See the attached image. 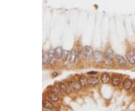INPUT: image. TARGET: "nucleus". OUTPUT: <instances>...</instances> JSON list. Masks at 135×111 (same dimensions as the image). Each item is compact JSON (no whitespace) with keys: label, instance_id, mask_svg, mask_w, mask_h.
Wrapping results in <instances>:
<instances>
[{"label":"nucleus","instance_id":"1","mask_svg":"<svg viewBox=\"0 0 135 111\" xmlns=\"http://www.w3.org/2000/svg\"><path fill=\"white\" fill-rule=\"evenodd\" d=\"M114 59V55H113V51L112 50V49L110 47H108L106 49V50L104 53V63L107 65H110L113 62Z\"/></svg>","mask_w":135,"mask_h":111},{"label":"nucleus","instance_id":"2","mask_svg":"<svg viewBox=\"0 0 135 111\" xmlns=\"http://www.w3.org/2000/svg\"><path fill=\"white\" fill-rule=\"evenodd\" d=\"M83 56L86 59H90L92 56H93V51H92V49L89 46H86V47H83Z\"/></svg>","mask_w":135,"mask_h":111},{"label":"nucleus","instance_id":"3","mask_svg":"<svg viewBox=\"0 0 135 111\" xmlns=\"http://www.w3.org/2000/svg\"><path fill=\"white\" fill-rule=\"evenodd\" d=\"M93 58L96 63H101L103 61L104 56L99 50H95L93 52Z\"/></svg>","mask_w":135,"mask_h":111},{"label":"nucleus","instance_id":"4","mask_svg":"<svg viewBox=\"0 0 135 111\" xmlns=\"http://www.w3.org/2000/svg\"><path fill=\"white\" fill-rule=\"evenodd\" d=\"M68 85L70 86L72 89H74L75 91H80L81 87H82V85L80 84V83L78 82H76V81H71L68 83Z\"/></svg>","mask_w":135,"mask_h":111},{"label":"nucleus","instance_id":"5","mask_svg":"<svg viewBox=\"0 0 135 111\" xmlns=\"http://www.w3.org/2000/svg\"><path fill=\"white\" fill-rule=\"evenodd\" d=\"M56 57L55 56V50H50L49 52V63L50 65L56 64Z\"/></svg>","mask_w":135,"mask_h":111},{"label":"nucleus","instance_id":"6","mask_svg":"<svg viewBox=\"0 0 135 111\" xmlns=\"http://www.w3.org/2000/svg\"><path fill=\"white\" fill-rule=\"evenodd\" d=\"M58 89L60 92L62 93H68L69 92V87L64 83H59L58 84Z\"/></svg>","mask_w":135,"mask_h":111},{"label":"nucleus","instance_id":"7","mask_svg":"<svg viewBox=\"0 0 135 111\" xmlns=\"http://www.w3.org/2000/svg\"><path fill=\"white\" fill-rule=\"evenodd\" d=\"M77 58V54H76V51L74 50H71L70 51V54H69V57H68V61L70 64H74L76 61V59Z\"/></svg>","mask_w":135,"mask_h":111},{"label":"nucleus","instance_id":"8","mask_svg":"<svg viewBox=\"0 0 135 111\" xmlns=\"http://www.w3.org/2000/svg\"><path fill=\"white\" fill-rule=\"evenodd\" d=\"M132 85H133V82L129 79H125L122 83V86L126 90H129L132 87Z\"/></svg>","mask_w":135,"mask_h":111},{"label":"nucleus","instance_id":"9","mask_svg":"<svg viewBox=\"0 0 135 111\" xmlns=\"http://www.w3.org/2000/svg\"><path fill=\"white\" fill-rule=\"evenodd\" d=\"M88 82L89 84L92 86H95L99 84V79L98 77H92L88 79Z\"/></svg>","mask_w":135,"mask_h":111},{"label":"nucleus","instance_id":"10","mask_svg":"<svg viewBox=\"0 0 135 111\" xmlns=\"http://www.w3.org/2000/svg\"><path fill=\"white\" fill-rule=\"evenodd\" d=\"M116 60H117V62H118L119 66L124 67L127 65V62H126V60L125 59V58L123 56H120V55H117L116 56Z\"/></svg>","mask_w":135,"mask_h":111},{"label":"nucleus","instance_id":"11","mask_svg":"<svg viewBox=\"0 0 135 111\" xmlns=\"http://www.w3.org/2000/svg\"><path fill=\"white\" fill-rule=\"evenodd\" d=\"M120 81H121L120 77H119L117 75H114L111 79V83L113 86H118L119 85V83H120Z\"/></svg>","mask_w":135,"mask_h":111},{"label":"nucleus","instance_id":"12","mask_svg":"<svg viewBox=\"0 0 135 111\" xmlns=\"http://www.w3.org/2000/svg\"><path fill=\"white\" fill-rule=\"evenodd\" d=\"M63 50L61 47H57L55 49V56L56 59H62V56Z\"/></svg>","mask_w":135,"mask_h":111},{"label":"nucleus","instance_id":"13","mask_svg":"<svg viewBox=\"0 0 135 111\" xmlns=\"http://www.w3.org/2000/svg\"><path fill=\"white\" fill-rule=\"evenodd\" d=\"M126 58H127V60H128V62L130 64L135 65V58L134 56V54H131V53H128L126 54Z\"/></svg>","mask_w":135,"mask_h":111},{"label":"nucleus","instance_id":"14","mask_svg":"<svg viewBox=\"0 0 135 111\" xmlns=\"http://www.w3.org/2000/svg\"><path fill=\"white\" fill-rule=\"evenodd\" d=\"M101 82L103 83H104V84H107L110 82V76L108 75L107 74H103L101 77Z\"/></svg>","mask_w":135,"mask_h":111},{"label":"nucleus","instance_id":"15","mask_svg":"<svg viewBox=\"0 0 135 111\" xmlns=\"http://www.w3.org/2000/svg\"><path fill=\"white\" fill-rule=\"evenodd\" d=\"M43 106L45 109L47 110H52L53 109V105L52 104V103H50L47 100H44L43 101Z\"/></svg>","mask_w":135,"mask_h":111},{"label":"nucleus","instance_id":"16","mask_svg":"<svg viewBox=\"0 0 135 111\" xmlns=\"http://www.w3.org/2000/svg\"><path fill=\"white\" fill-rule=\"evenodd\" d=\"M49 98H50V100L53 101V102H58L59 100V95H56V93H53V92H52V93H50L49 95Z\"/></svg>","mask_w":135,"mask_h":111},{"label":"nucleus","instance_id":"17","mask_svg":"<svg viewBox=\"0 0 135 111\" xmlns=\"http://www.w3.org/2000/svg\"><path fill=\"white\" fill-rule=\"evenodd\" d=\"M79 82L80 83L81 85H82V86H86L87 84H89L88 79L86 77H84V76L80 77V79H79Z\"/></svg>","mask_w":135,"mask_h":111},{"label":"nucleus","instance_id":"18","mask_svg":"<svg viewBox=\"0 0 135 111\" xmlns=\"http://www.w3.org/2000/svg\"><path fill=\"white\" fill-rule=\"evenodd\" d=\"M42 62H43V65H46L47 62H49V52H46L43 54Z\"/></svg>","mask_w":135,"mask_h":111},{"label":"nucleus","instance_id":"19","mask_svg":"<svg viewBox=\"0 0 135 111\" xmlns=\"http://www.w3.org/2000/svg\"><path fill=\"white\" fill-rule=\"evenodd\" d=\"M69 54H70V52H68L67 50H63L62 52V59L64 62L68 59V57H69Z\"/></svg>","mask_w":135,"mask_h":111},{"label":"nucleus","instance_id":"20","mask_svg":"<svg viewBox=\"0 0 135 111\" xmlns=\"http://www.w3.org/2000/svg\"><path fill=\"white\" fill-rule=\"evenodd\" d=\"M81 53H82V50L80 49H77L76 50V54H77V57L78 59L80 58V56H81Z\"/></svg>","mask_w":135,"mask_h":111},{"label":"nucleus","instance_id":"21","mask_svg":"<svg viewBox=\"0 0 135 111\" xmlns=\"http://www.w3.org/2000/svg\"><path fill=\"white\" fill-rule=\"evenodd\" d=\"M97 74V72L95 71H90V72H88V74Z\"/></svg>","mask_w":135,"mask_h":111},{"label":"nucleus","instance_id":"22","mask_svg":"<svg viewBox=\"0 0 135 111\" xmlns=\"http://www.w3.org/2000/svg\"><path fill=\"white\" fill-rule=\"evenodd\" d=\"M133 54H134V56H135V48L134 49V50H133Z\"/></svg>","mask_w":135,"mask_h":111},{"label":"nucleus","instance_id":"23","mask_svg":"<svg viewBox=\"0 0 135 111\" xmlns=\"http://www.w3.org/2000/svg\"><path fill=\"white\" fill-rule=\"evenodd\" d=\"M133 92L135 94V86H134V89H133Z\"/></svg>","mask_w":135,"mask_h":111}]
</instances>
